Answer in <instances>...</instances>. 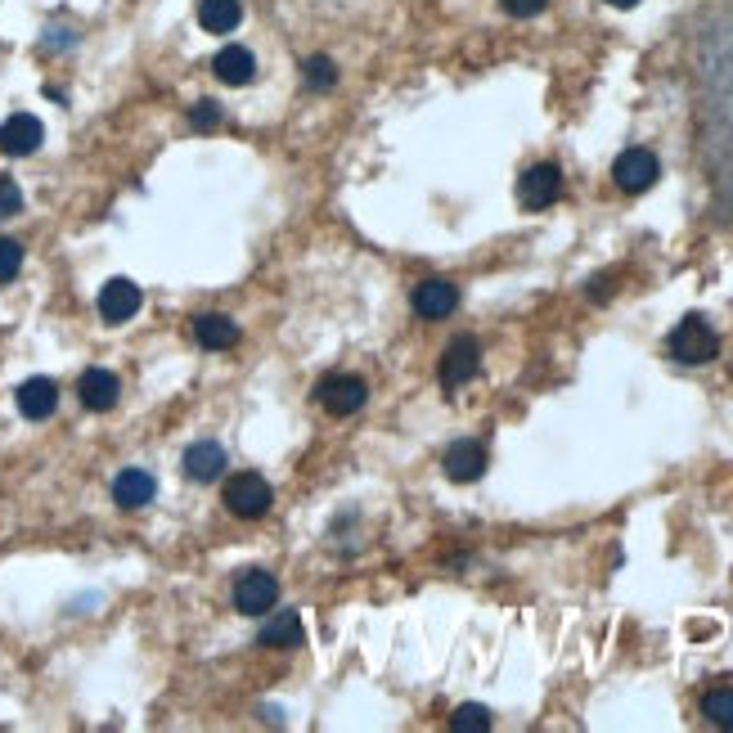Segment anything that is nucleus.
<instances>
[{"mask_svg":"<svg viewBox=\"0 0 733 733\" xmlns=\"http://www.w3.org/2000/svg\"><path fill=\"white\" fill-rule=\"evenodd\" d=\"M702 113H707V149L716 180L733 185V23L707 41L702 50Z\"/></svg>","mask_w":733,"mask_h":733,"instance_id":"f257e3e1","label":"nucleus"},{"mask_svg":"<svg viewBox=\"0 0 733 733\" xmlns=\"http://www.w3.org/2000/svg\"><path fill=\"white\" fill-rule=\"evenodd\" d=\"M666 351L680 360V364H707L720 356V338H716V328L702 320V315H688L671 328V338H666Z\"/></svg>","mask_w":733,"mask_h":733,"instance_id":"f03ea898","label":"nucleus"},{"mask_svg":"<svg viewBox=\"0 0 733 733\" xmlns=\"http://www.w3.org/2000/svg\"><path fill=\"white\" fill-rule=\"evenodd\" d=\"M563 199V171L554 163H536L522 171L518 180V203L527 212H544V207H554Z\"/></svg>","mask_w":733,"mask_h":733,"instance_id":"7ed1b4c3","label":"nucleus"},{"mask_svg":"<svg viewBox=\"0 0 733 733\" xmlns=\"http://www.w3.org/2000/svg\"><path fill=\"white\" fill-rule=\"evenodd\" d=\"M271 482L256 478V472H239V478L226 482V508L235 513V518H262V513L271 508Z\"/></svg>","mask_w":733,"mask_h":733,"instance_id":"20e7f679","label":"nucleus"},{"mask_svg":"<svg viewBox=\"0 0 733 733\" xmlns=\"http://www.w3.org/2000/svg\"><path fill=\"white\" fill-rule=\"evenodd\" d=\"M657 176H662V163H657V154L648 149H626L616 163H612V180H616V190H626V194H644L657 185Z\"/></svg>","mask_w":733,"mask_h":733,"instance_id":"39448f33","label":"nucleus"},{"mask_svg":"<svg viewBox=\"0 0 733 733\" xmlns=\"http://www.w3.org/2000/svg\"><path fill=\"white\" fill-rule=\"evenodd\" d=\"M279 603V580L271 572H243L235 585V608L243 616H266Z\"/></svg>","mask_w":733,"mask_h":733,"instance_id":"423d86ee","label":"nucleus"},{"mask_svg":"<svg viewBox=\"0 0 733 733\" xmlns=\"http://www.w3.org/2000/svg\"><path fill=\"white\" fill-rule=\"evenodd\" d=\"M320 406L328 410V414H338V419H347V414H356L360 406H364V396H370V387H364V378H356V374H328L324 383H320Z\"/></svg>","mask_w":733,"mask_h":733,"instance_id":"0eeeda50","label":"nucleus"},{"mask_svg":"<svg viewBox=\"0 0 733 733\" xmlns=\"http://www.w3.org/2000/svg\"><path fill=\"white\" fill-rule=\"evenodd\" d=\"M478 370H482V347H478V338H455L450 347H446V356H442V387H464V383H472L478 378Z\"/></svg>","mask_w":733,"mask_h":733,"instance_id":"6e6552de","label":"nucleus"},{"mask_svg":"<svg viewBox=\"0 0 733 733\" xmlns=\"http://www.w3.org/2000/svg\"><path fill=\"white\" fill-rule=\"evenodd\" d=\"M41 140H46V127L36 122L32 113H14L0 122V154H10V158H27L41 149Z\"/></svg>","mask_w":733,"mask_h":733,"instance_id":"1a4fd4ad","label":"nucleus"},{"mask_svg":"<svg viewBox=\"0 0 733 733\" xmlns=\"http://www.w3.org/2000/svg\"><path fill=\"white\" fill-rule=\"evenodd\" d=\"M140 284H131V279H108L104 284V292H99V315L108 320V324H127L135 311H140Z\"/></svg>","mask_w":733,"mask_h":733,"instance_id":"9d476101","label":"nucleus"},{"mask_svg":"<svg viewBox=\"0 0 733 733\" xmlns=\"http://www.w3.org/2000/svg\"><path fill=\"white\" fill-rule=\"evenodd\" d=\"M77 396H82V406L104 414V410H113L118 406V396H122V383L113 370H86L82 383H77Z\"/></svg>","mask_w":733,"mask_h":733,"instance_id":"9b49d317","label":"nucleus"},{"mask_svg":"<svg viewBox=\"0 0 733 733\" xmlns=\"http://www.w3.org/2000/svg\"><path fill=\"white\" fill-rule=\"evenodd\" d=\"M455 307H459V288L450 279H423L414 288V311L423 320H446Z\"/></svg>","mask_w":733,"mask_h":733,"instance_id":"f8f14e48","label":"nucleus"},{"mask_svg":"<svg viewBox=\"0 0 733 733\" xmlns=\"http://www.w3.org/2000/svg\"><path fill=\"white\" fill-rule=\"evenodd\" d=\"M482 472H486V446L482 442H455L446 450V478L450 482L468 486V482H478Z\"/></svg>","mask_w":733,"mask_h":733,"instance_id":"ddd939ff","label":"nucleus"},{"mask_svg":"<svg viewBox=\"0 0 733 733\" xmlns=\"http://www.w3.org/2000/svg\"><path fill=\"white\" fill-rule=\"evenodd\" d=\"M19 414L23 419H36V423H41V419H50L55 414V406H59V387L50 383V378H27L23 387H19Z\"/></svg>","mask_w":733,"mask_h":733,"instance_id":"4468645a","label":"nucleus"},{"mask_svg":"<svg viewBox=\"0 0 733 733\" xmlns=\"http://www.w3.org/2000/svg\"><path fill=\"white\" fill-rule=\"evenodd\" d=\"M158 495V482H154V472H144V468H122L118 472V482H113V500L122 508H144Z\"/></svg>","mask_w":733,"mask_h":733,"instance_id":"2eb2a0df","label":"nucleus"},{"mask_svg":"<svg viewBox=\"0 0 733 733\" xmlns=\"http://www.w3.org/2000/svg\"><path fill=\"white\" fill-rule=\"evenodd\" d=\"M226 472V450L216 442H194L185 450V478L190 482H216Z\"/></svg>","mask_w":733,"mask_h":733,"instance_id":"dca6fc26","label":"nucleus"},{"mask_svg":"<svg viewBox=\"0 0 733 733\" xmlns=\"http://www.w3.org/2000/svg\"><path fill=\"white\" fill-rule=\"evenodd\" d=\"M212 72L221 77L226 86H248L252 77H256V59H252V50H243V46H226L221 55L212 59Z\"/></svg>","mask_w":733,"mask_h":733,"instance_id":"f3484780","label":"nucleus"},{"mask_svg":"<svg viewBox=\"0 0 733 733\" xmlns=\"http://www.w3.org/2000/svg\"><path fill=\"white\" fill-rule=\"evenodd\" d=\"M194 338H199L207 351H226V347H235V343H239V324H235L230 315L207 311V315H199V320H194Z\"/></svg>","mask_w":733,"mask_h":733,"instance_id":"a211bd4d","label":"nucleus"},{"mask_svg":"<svg viewBox=\"0 0 733 733\" xmlns=\"http://www.w3.org/2000/svg\"><path fill=\"white\" fill-rule=\"evenodd\" d=\"M262 644L266 648H298L302 644V616L298 612H275V621L262 626Z\"/></svg>","mask_w":733,"mask_h":733,"instance_id":"6ab92c4d","label":"nucleus"},{"mask_svg":"<svg viewBox=\"0 0 733 733\" xmlns=\"http://www.w3.org/2000/svg\"><path fill=\"white\" fill-rule=\"evenodd\" d=\"M239 19H243L239 0H199V23L207 32H235Z\"/></svg>","mask_w":733,"mask_h":733,"instance_id":"aec40b11","label":"nucleus"},{"mask_svg":"<svg viewBox=\"0 0 733 733\" xmlns=\"http://www.w3.org/2000/svg\"><path fill=\"white\" fill-rule=\"evenodd\" d=\"M702 716L720 729H733V688H711L702 698Z\"/></svg>","mask_w":733,"mask_h":733,"instance_id":"412c9836","label":"nucleus"},{"mask_svg":"<svg viewBox=\"0 0 733 733\" xmlns=\"http://www.w3.org/2000/svg\"><path fill=\"white\" fill-rule=\"evenodd\" d=\"M302 68H307V82H311L315 91H334V86H338V63L328 59V55H311Z\"/></svg>","mask_w":733,"mask_h":733,"instance_id":"4be33fe9","label":"nucleus"},{"mask_svg":"<svg viewBox=\"0 0 733 733\" xmlns=\"http://www.w3.org/2000/svg\"><path fill=\"white\" fill-rule=\"evenodd\" d=\"M450 729H455V733H486V729H491V711H486V707H478V702H468V707H459V711H455Z\"/></svg>","mask_w":733,"mask_h":733,"instance_id":"5701e85b","label":"nucleus"},{"mask_svg":"<svg viewBox=\"0 0 733 733\" xmlns=\"http://www.w3.org/2000/svg\"><path fill=\"white\" fill-rule=\"evenodd\" d=\"M19 271H23V243L0 239V284H10Z\"/></svg>","mask_w":733,"mask_h":733,"instance_id":"b1692460","label":"nucleus"},{"mask_svg":"<svg viewBox=\"0 0 733 733\" xmlns=\"http://www.w3.org/2000/svg\"><path fill=\"white\" fill-rule=\"evenodd\" d=\"M19 212H23V190L10 176H0V221H5V216H19Z\"/></svg>","mask_w":733,"mask_h":733,"instance_id":"393cba45","label":"nucleus"},{"mask_svg":"<svg viewBox=\"0 0 733 733\" xmlns=\"http://www.w3.org/2000/svg\"><path fill=\"white\" fill-rule=\"evenodd\" d=\"M216 122H221V108H216L212 99H199L194 113H190V127H194V131H212Z\"/></svg>","mask_w":733,"mask_h":733,"instance_id":"a878e982","label":"nucleus"},{"mask_svg":"<svg viewBox=\"0 0 733 733\" xmlns=\"http://www.w3.org/2000/svg\"><path fill=\"white\" fill-rule=\"evenodd\" d=\"M500 5H504V14H513V19H536V14L549 5V0H500Z\"/></svg>","mask_w":733,"mask_h":733,"instance_id":"bb28decb","label":"nucleus"},{"mask_svg":"<svg viewBox=\"0 0 733 733\" xmlns=\"http://www.w3.org/2000/svg\"><path fill=\"white\" fill-rule=\"evenodd\" d=\"M608 5H612V10H635L639 0H608Z\"/></svg>","mask_w":733,"mask_h":733,"instance_id":"cd10ccee","label":"nucleus"}]
</instances>
